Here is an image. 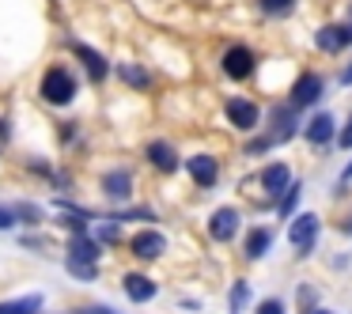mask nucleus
<instances>
[{
  "label": "nucleus",
  "mask_w": 352,
  "mask_h": 314,
  "mask_svg": "<svg viewBox=\"0 0 352 314\" xmlns=\"http://www.w3.org/2000/svg\"><path fill=\"white\" fill-rule=\"evenodd\" d=\"M42 99L54 102V106H65V102L76 99V80H72V72L65 69H50L46 80H42Z\"/></svg>",
  "instance_id": "f257e3e1"
},
{
  "label": "nucleus",
  "mask_w": 352,
  "mask_h": 314,
  "mask_svg": "<svg viewBox=\"0 0 352 314\" xmlns=\"http://www.w3.org/2000/svg\"><path fill=\"white\" fill-rule=\"evenodd\" d=\"M288 178H292L288 163H269V167L261 170V186H265L269 193H280V190H288Z\"/></svg>",
  "instance_id": "1a4fd4ad"
},
{
  "label": "nucleus",
  "mask_w": 352,
  "mask_h": 314,
  "mask_svg": "<svg viewBox=\"0 0 352 314\" xmlns=\"http://www.w3.org/2000/svg\"><path fill=\"white\" fill-rule=\"evenodd\" d=\"M337 46H344V27H322L318 31V49L333 54Z\"/></svg>",
  "instance_id": "a211bd4d"
},
{
  "label": "nucleus",
  "mask_w": 352,
  "mask_h": 314,
  "mask_svg": "<svg viewBox=\"0 0 352 314\" xmlns=\"http://www.w3.org/2000/svg\"><path fill=\"white\" fill-rule=\"evenodd\" d=\"M118 76H122L125 84H133V87H148V84H152V80H148V72L137 69V65H122V69H118Z\"/></svg>",
  "instance_id": "aec40b11"
},
{
  "label": "nucleus",
  "mask_w": 352,
  "mask_h": 314,
  "mask_svg": "<svg viewBox=\"0 0 352 314\" xmlns=\"http://www.w3.org/2000/svg\"><path fill=\"white\" fill-rule=\"evenodd\" d=\"M329 137H333V117L329 114H318L311 125H307V140H311V144H326Z\"/></svg>",
  "instance_id": "2eb2a0df"
},
{
  "label": "nucleus",
  "mask_w": 352,
  "mask_h": 314,
  "mask_svg": "<svg viewBox=\"0 0 352 314\" xmlns=\"http://www.w3.org/2000/svg\"><path fill=\"white\" fill-rule=\"evenodd\" d=\"M125 291H129L133 303H148V299L155 295V284L148 280V276H140V273H129L125 276Z\"/></svg>",
  "instance_id": "9d476101"
},
{
  "label": "nucleus",
  "mask_w": 352,
  "mask_h": 314,
  "mask_svg": "<svg viewBox=\"0 0 352 314\" xmlns=\"http://www.w3.org/2000/svg\"><path fill=\"white\" fill-rule=\"evenodd\" d=\"M292 4H296V0H261V12H269V16H284Z\"/></svg>",
  "instance_id": "b1692460"
},
{
  "label": "nucleus",
  "mask_w": 352,
  "mask_h": 314,
  "mask_svg": "<svg viewBox=\"0 0 352 314\" xmlns=\"http://www.w3.org/2000/svg\"><path fill=\"white\" fill-rule=\"evenodd\" d=\"M148 159H152L160 170H167V175L178 167V155H175V148H170V144H163V140H155V144H148Z\"/></svg>",
  "instance_id": "9b49d317"
},
{
  "label": "nucleus",
  "mask_w": 352,
  "mask_h": 314,
  "mask_svg": "<svg viewBox=\"0 0 352 314\" xmlns=\"http://www.w3.org/2000/svg\"><path fill=\"white\" fill-rule=\"evenodd\" d=\"M223 69H228L231 80H246L254 72V54L246 46H231L228 54H223Z\"/></svg>",
  "instance_id": "f03ea898"
},
{
  "label": "nucleus",
  "mask_w": 352,
  "mask_h": 314,
  "mask_svg": "<svg viewBox=\"0 0 352 314\" xmlns=\"http://www.w3.org/2000/svg\"><path fill=\"white\" fill-rule=\"evenodd\" d=\"M186 170H190V178L197 186H216V178H220V167H216L212 155H193V159L186 163Z\"/></svg>",
  "instance_id": "39448f33"
},
{
  "label": "nucleus",
  "mask_w": 352,
  "mask_h": 314,
  "mask_svg": "<svg viewBox=\"0 0 352 314\" xmlns=\"http://www.w3.org/2000/svg\"><path fill=\"white\" fill-rule=\"evenodd\" d=\"M102 190H107L110 197H129V193H133V178L125 175V170H110V175L102 178Z\"/></svg>",
  "instance_id": "ddd939ff"
},
{
  "label": "nucleus",
  "mask_w": 352,
  "mask_h": 314,
  "mask_svg": "<svg viewBox=\"0 0 352 314\" xmlns=\"http://www.w3.org/2000/svg\"><path fill=\"white\" fill-rule=\"evenodd\" d=\"M0 227H12V212H8V208H0Z\"/></svg>",
  "instance_id": "cd10ccee"
},
{
  "label": "nucleus",
  "mask_w": 352,
  "mask_h": 314,
  "mask_svg": "<svg viewBox=\"0 0 352 314\" xmlns=\"http://www.w3.org/2000/svg\"><path fill=\"white\" fill-rule=\"evenodd\" d=\"M228 122L239 129H254L258 125V106L250 99H228Z\"/></svg>",
  "instance_id": "423d86ee"
},
{
  "label": "nucleus",
  "mask_w": 352,
  "mask_h": 314,
  "mask_svg": "<svg viewBox=\"0 0 352 314\" xmlns=\"http://www.w3.org/2000/svg\"><path fill=\"white\" fill-rule=\"evenodd\" d=\"M349 178H352V163H349V167H344V182H349Z\"/></svg>",
  "instance_id": "c756f323"
},
{
  "label": "nucleus",
  "mask_w": 352,
  "mask_h": 314,
  "mask_svg": "<svg viewBox=\"0 0 352 314\" xmlns=\"http://www.w3.org/2000/svg\"><path fill=\"white\" fill-rule=\"evenodd\" d=\"M318 227H322V220L314 212H307V216H299V220L288 227V238L299 246V250H307V246L314 243V235H318Z\"/></svg>",
  "instance_id": "20e7f679"
},
{
  "label": "nucleus",
  "mask_w": 352,
  "mask_h": 314,
  "mask_svg": "<svg viewBox=\"0 0 352 314\" xmlns=\"http://www.w3.org/2000/svg\"><path fill=\"white\" fill-rule=\"evenodd\" d=\"M246 295H250V288H246V280H239L235 288H231V311H243V306H246Z\"/></svg>",
  "instance_id": "5701e85b"
},
{
  "label": "nucleus",
  "mask_w": 352,
  "mask_h": 314,
  "mask_svg": "<svg viewBox=\"0 0 352 314\" xmlns=\"http://www.w3.org/2000/svg\"><path fill=\"white\" fill-rule=\"evenodd\" d=\"M69 258H76V261H91V265H95V261H99V246H95L87 235H76V238L69 243Z\"/></svg>",
  "instance_id": "4468645a"
},
{
  "label": "nucleus",
  "mask_w": 352,
  "mask_h": 314,
  "mask_svg": "<svg viewBox=\"0 0 352 314\" xmlns=\"http://www.w3.org/2000/svg\"><path fill=\"white\" fill-rule=\"evenodd\" d=\"M269 148H273V140H269V137H258V140H250V144H246V152L258 155V152H269Z\"/></svg>",
  "instance_id": "393cba45"
},
{
  "label": "nucleus",
  "mask_w": 352,
  "mask_h": 314,
  "mask_svg": "<svg viewBox=\"0 0 352 314\" xmlns=\"http://www.w3.org/2000/svg\"><path fill=\"white\" fill-rule=\"evenodd\" d=\"M69 273L76 276V280H95V276H99V269H95L91 261H76V258H69Z\"/></svg>",
  "instance_id": "412c9836"
},
{
  "label": "nucleus",
  "mask_w": 352,
  "mask_h": 314,
  "mask_svg": "<svg viewBox=\"0 0 352 314\" xmlns=\"http://www.w3.org/2000/svg\"><path fill=\"white\" fill-rule=\"evenodd\" d=\"M314 314H329V311H314Z\"/></svg>",
  "instance_id": "7c9ffc66"
},
{
  "label": "nucleus",
  "mask_w": 352,
  "mask_h": 314,
  "mask_svg": "<svg viewBox=\"0 0 352 314\" xmlns=\"http://www.w3.org/2000/svg\"><path fill=\"white\" fill-rule=\"evenodd\" d=\"M341 148H352V117H349V125L341 129Z\"/></svg>",
  "instance_id": "bb28decb"
},
{
  "label": "nucleus",
  "mask_w": 352,
  "mask_h": 314,
  "mask_svg": "<svg viewBox=\"0 0 352 314\" xmlns=\"http://www.w3.org/2000/svg\"><path fill=\"white\" fill-rule=\"evenodd\" d=\"M322 99V80L314 76V72H307V76H299V84L292 87V102L296 106H311V102Z\"/></svg>",
  "instance_id": "0eeeda50"
},
{
  "label": "nucleus",
  "mask_w": 352,
  "mask_h": 314,
  "mask_svg": "<svg viewBox=\"0 0 352 314\" xmlns=\"http://www.w3.org/2000/svg\"><path fill=\"white\" fill-rule=\"evenodd\" d=\"M341 80H344V84H352V65L344 69V76H341Z\"/></svg>",
  "instance_id": "c85d7f7f"
},
{
  "label": "nucleus",
  "mask_w": 352,
  "mask_h": 314,
  "mask_svg": "<svg viewBox=\"0 0 352 314\" xmlns=\"http://www.w3.org/2000/svg\"><path fill=\"white\" fill-rule=\"evenodd\" d=\"M292 133H296V114L292 110H273V144H280V140H288Z\"/></svg>",
  "instance_id": "f8f14e48"
},
{
  "label": "nucleus",
  "mask_w": 352,
  "mask_h": 314,
  "mask_svg": "<svg viewBox=\"0 0 352 314\" xmlns=\"http://www.w3.org/2000/svg\"><path fill=\"white\" fill-rule=\"evenodd\" d=\"M349 16H352V8H349Z\"/></svg>",
  "instance_id": "2f4dec72"
},
{
  "label": "nucleus",
  "mask_w": 352,
  "mask_h": 314,
  "mask_svg": "<svg viewBox=\"0 0 352 314\" xmlns=\"http://www.w3.org/2000/svg\"><path fill=\"white\" fill-rule=\"evenodd\" d=\"M258 314H284V303L280 299H265V303L258 306Z\"/></svg>",
  "instance_id": "a878e982"
},
{
  "label": "nucleus",
  "mask_w": 352,
  "mask_h": 314,
  "mask_svg": "<svg viewBox=\"0 0 352 314\" xmlns=\"http://www.w3.org/2000/svg\"><path fill=\"white\" fill-rule=\"evenodd\" d=\"M76 54H80V61H84V69L91 72V80H102V76H107V61H102V57L95 54L91 46H80Z\"/></svg>",
  "instance_id": "f3484780"
},
{
  "label": "nucleus",
  "mask_w": 352,
  "mask_h": 314,
  "mask_svg": "<svg viewBox=\"0 0 352 314\" xmlns=\"http://www.w3.org/2000/svg\"><path fill=\"white\" fill-rule=\"evenodd\" d=\"M235 231H239V212L235 208H220V212H212V220H208V235H212L216 243L235 238Z\"/></svg>",
  "instance_id": "7ed1b4c3"
},
{
  "label": "nucleus",
  "mask_w": 352,
  "mask_h": 314,
  "mask_svg": "<svg viewBox=\"0 0 352 314\" xmlns=\"http://www.w3.org/2000/svg\"><path fill=\"white\" fill-rule=\"evenodd\" d=\"M269 243H273V231H265V227L250 231V243H246V254H250V258H261V254L269 250Z\"/></svg>",
  "instance_id": "6ab92c4d"
},
{
  "label": "nucleus",
  "mask_w": 352,
  "mask_h": 314,
  "mask_svg": "<svg viewBox=\"0 0 352 314\" xmlns=\"http://www.w3.org/2000/svg\"><path fill=\"white\" fill-rule=\"evenodd\" d=\"M163 250H167V238H163L160 231H144V235L133 238V254H137V258H160Z\"/></svg>",
  "instance_id": "6e6552de"
},
{
  "label": "nucleus",
  "mask_w": 352,
  "mask_h": 314,
  "mask_svg": "<svg viewBox=\"0 0 352 314\" xmlns=\"http://www.w3.org/2000/svg\"><path fill=\"white\" fill-rule=\"evenodd\" d=\"M42 295H23V299H12V303H0V314H38Z\"/></svg>",
  "instance_id": "dca6fc26"
},
{
  "label": "nucleus",
  "mask_w": 352,
  "mask_h": 314,
  "mask_svg": "<svg viewBox=\"0 0 352 314\" xmlns=\"http://www.w3.org/2000/svg\"><path fill=\"white\" fill-rule=\"evenodd\" d=\"M296 201H299V186H292L288 197H284L280 205H276V216H280V220H288V212H296Z\"/></svg>",
  "instance_id": "4be33fe9"
}]
</instances>
